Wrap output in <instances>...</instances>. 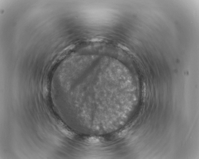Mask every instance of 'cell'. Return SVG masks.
<instances>
[{
    "label": "cell",
    "instance_id": "cell-1",
    "mask_svg": "<svg viewBox=\"0 0 199 159\" xmlns=\"http://www.w3.org/2000/svg\"><path fill=\"white\" fill-rule=\"evenodd\" d=\"M59 127L60 128V130L65 135H67V136L71 137L72 135V132H71L69 129H68L65 126L64 124L61 122L59 123L58 125Z\"/></svg>",
    "mask_w": 199,
    "mask_h": 159
}]
</instances>
